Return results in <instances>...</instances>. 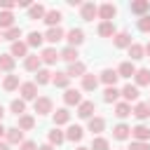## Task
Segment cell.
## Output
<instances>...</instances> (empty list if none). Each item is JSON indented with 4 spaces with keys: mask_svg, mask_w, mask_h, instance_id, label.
<instances>
[{
    "mask_svg": "<svg viewBox=\"0 0 150 150\" xmlns=\"http://www.w3.org/2000/svg\"><path fill=\"white\" fill-rule=\"evenodd\" d=\"M145 54H148V56H150V42H148V45H145Z\"/></svg>",
    "mask_w": 150,
    "mask_h": 150,
    "instance_id": "55",
    "label": "cell"
},
{
    "mask_svg": "<svg viewBox=\"0 0 150 150\" xmlns=\"http://www.w3.org/2000/svg\"><path fill=\"white\" fill-rule=\"evenodd\" d=\"M52 77H54V73H52L49 68H40V70L35 73V80H33V82H35L38 87H42V84H49Z\"/></svg>",
    "mask_w": 150,
    "mask_h": 150,
    "instance_id": "30",
    "label": "cell"
},
{
    "mask_svg": "<svg viewBox=\"0 0 150 150\" xmlns=\"http://www.w3.org/2000/svg\"><path fill=\"white\" fill-rule=\"evenodd\" d=\"M131 115H134L136 120H141V122H145V120L150 117V105H148L145 101H141V103H136V105L131 108Z\"/></svg>",
    "mask_w": 150,
    "mask_h": 150,
    "instance_id": "22",
    "label": "cell"
},
{
    "mask_svg": "<svg viewBox=\"0 0 150 150\" xmlns=\"http://www.w3.org/2000/svg\"><path fill=\"white\" fill-rule=\"evenodd\" d=\"M52 84H54L56 89H70V77H68V73H66V70H56L54 77H52Z\"/></svg>",
    "mask_w": 150,
    "mask_h": 150,
    "instance_id": "13",
    "label": "cell"
},
{
    "mask_svg": "<svg viewBox=\"0 0 150 150\" xmlns=\"http://www.w3.org/2000/svg\"><path fill=\"white\" fill-rule=\"evenodd\" d=\"M66 40H68V47H80L84 42V30L82 28H70L66 33Z\"/></svg>",
    "mask_w": 150,
    "mask_h": 150,
    "instance_id": "7",
    "label": "cell"
},
{
    "mask_svg": "<svg viewBox=\"0 0 150 150\" xmlns=\"http://www.w3.org/2000/svg\"><path fill=\"white\" fill-rule=\"evenodd\" d=\"M98 82H101V80H98L96 75H91V73H87V75L82 77V91H94V89L98 87Z\"/></svg>",
    "mask_w": 150,
    "mask_h": 150,
    "instance_id": "34",
    "label": "cell"
},
{
    "mask_svg": "<svg viewBox=\"0 0 150 150\" xmlns=\"http://www.w3.org/2000/svg\"><path fill=\"white\" fill-rule=\"evenodd\" d=\"M19 87H21V80H19V75L9 73V75H5V77H2V89H5V91H16Z\"/></svg>",
    "mask_w": 150,
    "mask_h": 150,
    "instance_id": "26",
    "label": "cell"
},
{
    "mask_svg": "<svg viewBox=\"0 0 150 150\" xmlns=\"http://www.w3.org/2000/svg\"><path fill=\"white\" fill-rule=\"evenodd\" d=\"M129 9H131V14H138V16H145V14L150 12V0H131V5H129Z\"/></svg>",
    "mask_w": 150,
    "mask_h": 150,
    "instance_id": "17",
    "label": "cell"
},
{
    "mask_svg": "<svg viewBox=\"0 0 150 150\" xmlns=\"http://www.w3.org/2000/svg\"><path fill=\"white\" fill-rule=\"evenodd\" d=\"M23 68L30 70V73H38V70L42 68V59H40L38 54H28V56L23 59Z\"/></svg>",
    "mask_w": 150,
    "mask_h": 150,
    "instance_id": "25",
    "label": "cell"
},
{
    "mask_svg": "<svg viewBox=\"0 0 150 150\" xmlns=\"http://www.w3.org/2000/svg\"><path fill=\"white\" fill-rule=\"evenodd\" d=\"M127 150H150V143H145V141H131V145Z\"/></svg>",
    "mask_w": 150,
    "mask_h": 150,
    "instance_id": "46",
    "label": "cell"
},
{
    "mask_svg": "<svg viewBox=\"0 0 150 150\" xmlns=\"http://www.w3.org/2000/svg\"><path fill=\"white\" fill-rule=\"evenodd\" d=\"M33 110L38 115H49V112H54V103H52L49 96H38L33 101Z\"/></svg>",
    "mask_w": 150,
    "mask_h": 150,
    "instance_id": "1",
    "label": "cell"
},
{
    "mask_svg": "<svg viewBox=\"0 0 150 150\" xmlns=\"http://www.w3.org/2000/svg\"><path fill=\"white\" fill-rule=\"evenodd\" d=\"M38 150H54V145H52V143H42Z\"/></svg>",
    "mask_w": 150,
    "mask_h": 150,
    "instance_id": "50",
    "label": "cell"
},
{
    "mask_svg": "<svg viewBox=\"0 0 150 150\" xmlns=\"http://www.w3.org/2000/svg\"><path fill=\"white\" fill-rule=\"evenodd\" d=\"M45 14H47V9H45V5H40V2L28 9V19H30V21H40V19H45Z\"/></svg>",
    "mask_w": 150,
    "mask_h": 150,
    "instance_id": "37",
    "label": "cell"
},
{
    "mask_svg": "<svg viewBox=\"0 0 150 150\" xmlns=\"http://www.w3.org/2000/svg\"><path fill=\"white\" fill-rule=\"evenodd\" d=\"M59 56H61L66 63H75V61H80V52H77V47H68V45L59 52Z\"/></svg>",
    "mask_w": 150,
    "mask_h": 150,
    "instance_id": "24",
    "label": "cell"
},
{
    "mask_svg": "<svg viewBox=\"0 0 150 150\" xmlns=\"http://www.w3.org/2000/svg\"><path fill=\"white\" fill-rule=\"evenodd\" d=\"M94 112H96V103H94V101H82V103L77 105V117H80V120H87V122H89V120L94 117Z\"/></svg>",
    "mask_w": 150,
    "mask_h": 150,
    "instance_id": "3",
    "label": "cell"
},
{
    "mask_svg": "<svg viewBox=\"0 0 150 150\" xmlns=\"http://www.w3.org/2000/svg\"><path fill=\"white\" fill-rule=\"evenodd\" d=\"M38 148H40V145H38L35 141H23V143L19 145V150H38Z\"/></svg>",
    "mask_w": 150,
    "mask_h": 150,
    "instance_id": "48",
    "label": "cell"
},
{
    "mask_svg": "<svg viewBox=\"0 0 150 150\" xmlns=\"http://www.w3.org/2000/svg\"><path fill=\"white\" fill-rule=\"evenodd\" d=\"M14 66H16V59L12 54H0V70L2 73H14Z\"/></svg>",
    "mask_w": 150,
    "mask_h": 150,
    "instance_id": "28",
    "label": "cell"
},
{
    "mask_svg": "<svg viewBox=\"0 0 150 150\" xmlns=\"http://www.w3.org/2000/svg\"><path fill=\"white\" fill-rule=\"evenodd\" d=\"M112 138H115V141H127V138H131V127L124 124V122L115 124V127H112Z\"/></svg>",
    "mask_w": 150,
    "mask_h": 150,
    "instance_id": "15",
    "label": "cell"
},
{
    "mask_svg": "<svg viewBox=\"0 0 150 150\" xmlns=\"http://www.w3.org/2000/svg\"><path fill=\"white\" fill-rule=\"evenodd\" d=\"M16 5H19V7H28V9H30V7H33V5H30V2H28V0H16Z\"/></svg>",
    "mask_w": 150,
    "mask_h": 150,
    "instance_id": "49",
    "label": "cell"
},
{
    "mask_svg": "<svg viewBox=\"0 0 150 150\" xmlns=\"http://www.w3.org/2000/svg\"><path fill=\"white\" fill-rule=\"evenodd\" d=\"M42 42H45V33H40V30H30L26 38L28 47H42Z\"/></svg>",
    "mask_w": 150,
    "mask_h": 150,
    "instance_id": "33",
    "label": "cell"
},
{
    "mask_svg": "<svg viewBox=\"0 0 150 150\" xmlns=\"http://www.w3.org/2000/svg\"><path fill=\"white\" fill-rule=\"evenodd\" d=\"M0 150H9V143L7 141H0Z\"/></svg>",
    "mask_w": 150,
    "mask_h": 150,
    "instance_id": "51",
    "label": "cell"
},
{
    "mask_svg": "<svg viewBox=\"0 0 150 150\" xmlns=\"http://www.w3.org/2000/svg\"><path fill=\"white\" fill-rule=\"evenodd\" d=\"M115 14H117V7H115L112 2H103V5H98V19H101V21H112Z\"/></svg>",
    "mask_w": 150,
    "mask_h": 150,
    "instance_id": "5",
    "label": "cell"
},
{
    "mask_svg": "<svg viewBox=\"0 0 150 150\" xmlns=\"http://www.w3.org/2000/svg\"><path fill=\"white\" fill-rule=\"evenodd\" d=\"M9 28H14V14L12 12H0V30L5 33Z\"/></svg>",
    "mask_w": 150,
    "mask_h": 150,
    "instance_id": "38",
    "label": "cell"
},
{
    "mask_svg": "<svg viewBox=\"0 0 150 150\" xmlns=\"http://www.w3.org/2000/svg\"><path fill=\"white\" fill-rule=\"evenodd\" d=\"M129 115H131V103H127V101H117V103H115V117L124 120V117H129Z\"/></svg>",
    "mask_w": 150,
    "mask_h": 150,
    "instance_id": "35",
    "label": "cell"
},
{
    "mask_svg": "<svg viewBox=\"0 0 150 150\" xmlns=\"http://www.w3.org/2000/svg\"><path fill=\"white\" fill-rule=\"evenodd\" d=\"M0 73H2V70H0Z\"/></svg>",
    "mask_w": 150,
    "mask_h": 150,
    "instance_id": "59",
    "label": "cell"
},
{
    "mask_svg": "<svg viewBox=\"0 0 150 150\" xmlns=\"http://www.w3.org/2000/svg\"><path fill=\"white\" fill-rule=\"evenodd\" d=\"M16 127H19L21 131H30V129L35 127V117H33V115H21V117H19V124H16Z\"/></svg>",
    "mask_w": 150,
    "mask_h": 150,
    "instance_id": "42",
    "label": "cell"
},
{
    "mask_svg": "<svg viewBox=\"0 0 150 150\" xmlns=\"http://www.w3.org/2000/svg\"><path fill=\"white\" fill-rule=\"evenodd\" d=\"M40 59H42V66H54L61 56H59L56 47H45V49L40 52Z\"/></svg>",
    "mask_w": 150,
    "mask_h": 150,
    "instance_id": "8",
    "label": "cell"
},
{
    "mask_svg": "<svg viewBox=\"0 0 150 150\" xmlns=\"http://www.w3.org/2000/svg\"><path fill=\"white\" fill-rule=\"evenodd\" d=\"M84 98H82V94H80V89H66V94H63V103L66 105H80Z\"/></svg>",
    "mask_w": 150,
    "mask_h": 150,
    "instance_id": "20",
    "label": "cell"
},
{
    "mask_svg": "<svg viewBox=\"0 0 150 150\" xmlns=\"http://www.w3.org/2000/svg\"><path fill=\"white\" fill-rule=\"evenodd\" d=\"M134 80H136V87H148L150 84V70L148 68H138Z\"/></svg>",
    "mask_w": 150,
    "mask_h": 150,
    "instance_id": "36",
    "label": "cell"
},
{
    "mask_svg": "<svg viewBox=\"0 0 150 150\" xmlns=\"http://www.w3.org/2000/svg\"><path fill=\"white\" fill-rule=\"evenodd\" d=\"M98 80H101L105 87H115V84H117V80H120V75H117V70H115V68H105V70H101Z\"/></svg>",
    "mask_w": 150,
    "mask_h": 150,
    "instance_id": "12",
    "label": "cell"
},
{
    "mask_svg": "<svg viewBox=\"0 0 150 150\" xmlns=\"http://www.w3.org/2000/svg\"><path fill=\"white\" fill-rule=\"evenodd\" d=\"M5 141H7L9 145H21L26 138H23V131H21L19 127H9L7 134H5Z\"/></svg>",
    "mask_w": 150,
    "mask_h": 150,
    "instance_id": "9",
    "label": "cell"
},
{
    "mask_svg": "<svg viewBox=\"0 0 150 150\" xmlns=\"http://www.w3.org/2000/svg\"><path fill=\"white\" fill-rule=\"evenodd\" d=\"M63 124H70V110L68 108H59L54 112V127H63Z\"/></svg>",
    "mask_w": 150,
    "mask_h": 150,
    "instance_id": "31",
    "label": "cell"
},
{
    "mask_svg": "<svg viewBox=\"0 0 150 150\" xmlns=\"http://www.w3.org/2000/svg\"><path fill=\"white\" fill-rule=\"evenodd\" d=\"M129 56H131V61L143 59V56H145V47L138 45V42H131V47H129Z\"/></svg>",
    "mask_w": 150,
    "mask_h": 150,
    "instance_id": "41",
    "label": "cell"
},
{
    "mask_svg": "<svg viewBox=\"0 0 150 150\" xmlns=\"http://www.w3.org/2000/svg\"><path fill=\"white\" fill-rule=\"evenodd\" d=\"M112 45H115L117 49H129V47H131V35H129L127 30H117L115 38H112Z\"/></svg>",
    "mask_w": 150,
    "mask_h": 150,
    "instance_id": "10",
    "label": "cell"
},
{
    "mask_svg": "<svg viewBox=\"0 0 150 150\" xmlns=\"http://www.w3.org/2000/svg\"><path fill=\"white\" fill-rule=\"evenodd\" d=\"M5 134H7V129H5V127H2V122H0V141L5 138Z\"/></svg>",
    "mask_w": 150,
    "mask_h": 150,
    "instance_id": "52",
    "label": "cell"
},
{
    "mask_svg": "<svg viewBox=\"0 0 150 150\" xmlns=\"http://www.w3.org/2000/svg\"><path fill=\"white\" fill-rule=\"evenodd\" d=\"M91 150H110V141L103 136H94L91 141Z\"/></svg>",
    "mask_w": 150,
    "mask_h": 150,
    "instance_id": "44",
    "label": "cell"
},
{
    "mask_svg": "<svg viewBox=\"0 0 150 150\" xmlns=\"http://www.w3.org/2000/svg\"><path fill=\"white\" fill-rule=\"evenodd\" d=\"M61 19H63V14H61V9H47V14H45V23L49 26V28H56L59 23H61Z\"/></svg>",
    "mask_w": 150,
    "mask_h": 150,
    "instance_id": "23",
    "label": "cell"
},
{
    "mask_svg": "<svg viewBox=\"0 0 150 150\" xmlns=\"http://www.w3.org/2000/svg\"><path fill=\"white\" fill-rule=\"evenodd\" d=\"M66 141V131H61L59 127H54L49 134H47V143H52V145H61Z\"/></svg>",
    "mask_w": 150,
    "mask_h": 150,
    "instance_id": "32",
    "label": "cell"
},
{
    "mask_svg": "<svg viewBox=\"0 0 150 150\" xmlns=\"http://www.w3.org/2000/svg\"><path fill=\"white\" fill-rule=\"evenodd\" d=\"M87 129H89L94 136H98V134L105 129V120H103V117H98V115H94V117L87 122Z\"/></svg>",
    "mask_w": 150,
    "mask_h": 150,
    "instance_id": "27",
    "label": "cell"
},
{
    "mask_svg": "<svg viewBox=\"0 0 150 150\" xmlns=\"http://www.w3.org/2000/svg\"><path fill=\"white\" fill-rule=\"evenodd\" d=\"M82 136H84V129H82L80 124H68V129H66V141L80 143V141H82Z\"/></svg>",
    "mask_w": 150,
    "mask_h": 150,
    "instance_id": "21",
    "label": "cell"
},
{
    "mask_svg": "<svg viewBox=\"0 0 150 150\" xmlns=\"http://www.w3.org/2000/svg\"><path fill=\"white\" fill-rule=\"evenodd\" d=\"M14 7H16L14 0H0V12H12Z\"/></svg>",
    "mask_w": 150,
    "mask_h": 150,
    "instance_id": "47",
    "label": "cell"
},
{
    "mask_svg": "<svg viewBox=\"0 0 150 150\" xmlns=\"http://www.w3.org/2000/svg\"><path fill=\"white\" fill-rule=\"evenodd\" d=\"M131 138L134 141H150V127L148 124H136V127H131Z\"/></svg>",
    "mask_w": 150,
    "mask_h": 150,
    "instance_id": "16",
    "label": "cell"
},
{
    "mask_svg": "<svg viewBox=\"0 0 150 150\" xmlns=\"http://www.w3.org/2000/svg\"><path fill=\"white\" fill-rule=\"evenodd\" d=\"M66 73H68L70 80H73V77H84V75H87V66H84L82 61H75V63H68Z\"/></svg>",
    "mask_w": 150,
    "mask_h": 150,
    "instance_id": "18",
    "label": "cell"
},
{
    "mask_svg": "<svg viewBox=\"0 0 150 150\" xmlns=\"http://www.w3.org/2000/svg\"><path fill=\"white\" fill-rule=\"evenodd\" d=\"M2 117H5V108H2V103H0V122H2Z\"/></svg>",
    "mask_w": 150,
    "mask_h": 150,
    "instance_id": "53",
    "label": "cell"
},
{
    "mask_svg": "<svg viewBox=\"0 0 150 150\" xmlns=\"http://www.w3.org/2000/svg\"><path fill=\"white\" fill-rule=\"evenodd\" d=\"M120 150H127V148H120Z\"/></svg>",
    "mask_w": 150,
    "mask_h": 150,
    "instance_id": "58",
    "label": "cell"
},
{
    "mask_svg": "<svg viewBox=\"0 0 150 150\" xmlns=\"http://www.w3.org/2000/svg\"><path fill=\"white\" fill-rule=\"evenodd\" d=\"M28 45H26V40H19V42H12V47H9V54L14 56V59H26L28 56Z\"/></svg>",
    "mask_w": 150,
    "mask_h": 150,
    "instance_id": "11",
    "label": "cell"
},
{
    "mask_svg": "<svg viewBox=\"0 0 150 150\" xmlns=\"http://www.w3.org/2000/svg\"><path fill=\"white\" fill-rule=\"evenodd\" d=\"M136 26H138V30H141V33H150V14L141 16V19L136 21Z\"/></svg>",
    "mask_w": 150,
    "mask_h": 150,
    "instance_id": "45",
    "label": "cell"
},
{
    "mask_svg": "<svg viewBox=\"0 0 150 150\" xmlns=\"http://www.w3.org/2000/svg\"><path fill=\"white\" fill-rule=\"evenodd\" d=\"M75 150H91V148H87V145H77Z\"/></svg>",
    "mask_w": 150,
    "mask_h": 150,
    "instance_id": "54",
    "label": "cell"
},
{
    "mask_svg": "<svg viewBox=\"0 0 150 150\" xmlns=\"http://www.w3.org/2000/svg\"><path fill=\"white\" fill-rule=\"evenodd\" d=\"M9 110H12L16 117L26 115V101H23V98H12V103H9Z\"/></svg>",
    "mask_w": 150,
    "mask_h": 150,
    "instance_id": "40",
    "label": "cell"
},
{
    "mask_svg": "<svg viewBox=\"0 0 150 150\" xmlns=\"http://www.w3.org/2000/svg\"><path fill=\"white\" fill-rule=\"evenodd\" d=\"M19 94H21L23 101H35V98H38V84H35V82H21Z\"/></svg>",
    "mask_w": 150,
    "mask_h": 150,
    "instance_id": "2",
    "label": "cell"
},
{
    "mask_svg": "<svg viewBox=\"0 0 150 150\" xmlns=\"http://www.w3.org/2000/svg\"><path fill=\"white\" fill-rule=\"evenodd\" d=\"M136 66H134V61H122L120 66H117V75L120 77H124V80H129V77H134L136 75Z\"/></svg>",
    "mask_w": 150,
    "mask_h": 150,
    "instance_id": "19",
    "label": "cell"
},
{
    "mask_svg": "<svg viewBox=\"0 0 150 150\" xmlns=\"http://www.w3.org/2000/svg\"><path fill=\"white\" fill-rule=\"evenodd\" d=\"M145 103H148V105H150V98H148V101H145Z\"/></svg>",
    "mask_w": 150,
    "mask_h": 150,
    "instance_id": "57",
    "label": "cell"
},
{
    "mask_svg": "<svg viewBox=\"0 0 150 150\" xmlns=\"http://www.w3.org/2000/svg\"><path fill=\"white\" fill-rule=\"evenodd\" d=\"M80 16H82L84 21H94V19L98 16V5H96V2H82Z\"/></svg>",
    "mask_w": 150,
    "mask_h": 150,
    "instance_id": "4",
    "label": "cell"
},
{
    "mask_svg": "<svg viewBox=\"0 0 150 150\" xmlns=\"http://www.w3.org/2000/svg\"><path fill=\"white\" fill-rule=\"evenodd\" d=\"M2 38H5L7 42H19V40H21V28H19V26H14V28L5 30V33H2Z\"/></svg>",
    "mask_w": 150,
    "mask_h": 150,
    "instance_id": "43",
    "label": "cell"
},
{
    "mask_svg": "<svg viewBox=\"0 0 150 150\" xmlns=\"http://www.w3.org/2000/svg\"><path fill=\"white\" fill-rule=\"evenodd\" d=\"M0 40H5V38H2V30H0Z\"/></svg>",
    "mask_w": 150,
    "mask_h": 150,
    "instance_id": "56",
    "label": "cell"
},
{
    "mask_svg": "<svg viewBox=\"0 0 150 150\" xmlns=\"http://www.w3.org/2000/svg\"><path fill=\"white\" fill-rule=\"evenodd\" d=\"M96 33L101 35V38H115V23L112 21H101L98 23V28H96Z\"/></svg>",
    "mask_w": 150,
    "mask_h": 150,
    "instance_id": "29",
    "label": "cell"
},
{
    "mask_svg": "<svg viewBox=\"0 0 150 150\" xmlns=\"http://www.w3.org/2000/svg\"><path fill=\"white\" fill-rule=\"evenodd\" d=\"M120 96H122V94H120L117 87H105V91H103V101H105V103H117Z\"/></svg>",
    "mask_w": 150,
    "mask_h": 150,
    "instance_id": "39",
    "label": "cell"
},
{
    "mask_svg": "<svg viewBox=\"0 0 150 150\" xmlns=\"http://www.w3.org/2000/svg\"><path fill=\"white\" fill-rule=\"evenodd\" d=\"M66 38V30L61 28V26H56V28H47V33H45V40L49 42V47H54L56 42H61Z\"/></svg>",
    "mask_w": 150,
    "mask_h": 150,
    "instance_id": "6",
    "label": "cell"
},
{
    "mask_svg": "<svg viewBox=\"0 0 150 150\" xmlns=\"http://www.w3.org/2000/svg\"><path fill=\"white\" fill-rule=\"evenodd\" d=\"M120 94H122V98L127 101V103H131V101H138V96H141V91H138V87L136 84H124L122 89H120Z\"/></svg>",
    "mask_w": 150,
    "mask_h": 150,
    "instance_id": "14",
    "label": "cell"
}]
</instances>
